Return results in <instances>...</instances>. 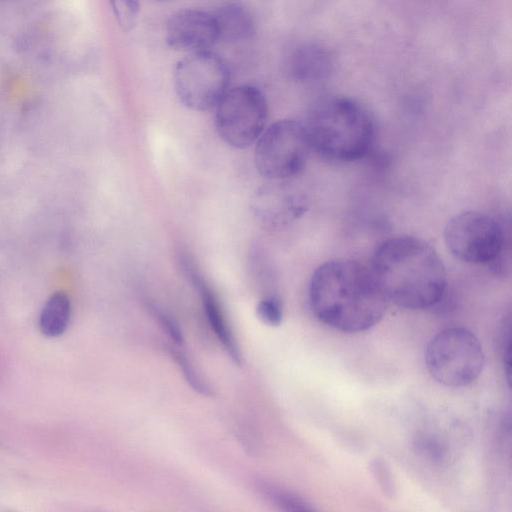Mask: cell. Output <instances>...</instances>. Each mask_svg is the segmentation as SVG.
<instances>
[{
	"label": "cell",
	"mask_w": 512,
	"mask_h": 512,
	"mask_svg": "<svg viewBox=\"0 0 512 512\" xmlns=\"http://www.w3.org/2000/svg\"><path fill=\"white\" fill-rule=\"evenodd\" d=\"M211 14L217 25L219 40L243 41L251 38L256 31L251 12L239 2L221 4Z\"/></svg>",
	"instance_id": "12"
},
{
	"label": "cell",
	"mask_w": 512,
	"mask_h": 512,
	"mask_svg": "<svg viewBox=\"0 0 512 512\" xmlns=\"http://www.w3.org/2000/svg\"><path fill=\"white\" fill-rule=\"evenodd\" d=\"M258 318L266 325L277 327L283 320V305L276 296L261 299L256 306Z\"/></svg>",
	"instance_id": "18"
},
{
	"label": "cell",
	"mask_w": 512,
	"mask_h": 512,
	"mask_svg": "<svg viewBox=\"0 0 512 512\" xmlns=\"http://www.w3.org/2000/svg\"><path fill=\"white\" fill-rule=\"evenodd\" d=\"M500 350L502 361L504 365V370L506 372V377L508 382H510V368H511V358H510V319L504 321L501 333H500Z\"/></svg>",
	"instance_id": "20"
},
{
	"label": "cell",
	"mask_w": 512,
	"mask_h": 512,
	"mask_svg": "<svg viewBox=\"0 0 512 512\" xmlns=\"http://www.w3.org/2000/svg\"><path fill=\"white\" fill-rule=\"evenodd\" d=\"M268 105L265 95L252 85L228 90L217 104L215 127L229 146L244 149L255 143L266 128Z\"/></svg>",
	"instance_id": "6"
},
{
	"label": "cell",
	"mask_w": 512,
	"mask_h": 512,
	"mask_svg": "<svg viewBox=\"0 0 512 512\" xmlns=\"http://www.w3.org/2000/svg\"><path fill=\"white\" fill-rule=\"evenodd\" d=\"M484 351L478 337L464 327L438 332L425 350L426 368L437 382L463 387L474 382L484 367Z\"/></svg>",
	"instance_id": "4"
},
{
	"label": "cell",
	"mask_w": 512,
	"mask_h": 512,
	"mask_svg": "<svg viewBox=\"0 0 512 512\" xmlns=\"http://www.w3.org/2000/svg\"><path fill=\"white\" fill-rule=\"evenodd\" d=\"M171 354L176 361L177 365L182 371V374L190 385V387L201 395L209 396L212 391L208 384L203 380L201 375L197 372L190 359L185 353L178 349H171Z\"/></svg>",
	"instance_id": "16"
},
{
	"label": "cell",
	"mask_w": 512,
	"mask_h": 512,
	"mask_svg": "<svg viewBox=\"0 0 512 512\" xmlns=\"http://www.w3.org/2000/svg\"><path fill=\"white\" fill-rule=\"evenodd\" d=\"M303 200L281 184L258 187L251 199V208L258 222L266 228L283 227L305 211Z\"/></svg>",
	"instance_id": "10"
},
{
	"label": "cell",
	"mask_w": 512,
	"mask_h": 512,
	"mask_svg": "<svg viewBox=\"0 0 512 512\" xmlns=\"http://www.w3.org/2000/svg\"><path fill=\"white\" fill-rule=\"evenodd\" d=\"M217 41L218 29L211 12L182 9L173 13L167 22L166 42L175 50L209 51Z\"/></svg>",
	"instance_id": "9"
},
{
	"label": "cell",
	"mask_w": 512,
	"mask_h": 512,
	"mask_svg": "<svg viewBox=\"0 0 512 512\" xmlns=\"http://www.w3.org/2000/svg\"><path fill=\"white\" fill-rule=\"evenodd\" d=\"M112 10L118 25L125 32L134 28L139 14V3L133 0L111 2Z\"/></svg>",
	"instance_id": "17"
},
{
	"label": "cell",
	"mask_w": 512,
	"mask_h": 512,
	"mask_svg": "<svg viewBox=\"0 0 512 512\" xmlns=\"http://www.w3.org/2000/svg\"><path fill=\"white\" fill-rule=\"evenodd\" d=\"M173 80L181 103L191 110L202 111L217 105L228 91L230 71L217 54L195 52L176 63Z\"/></svg>",
	"instance_id": "7"
},
{
	"label": "cell",
	"mask_w": 512,
	"mask_h": 512,
	"mask_svg": "<svg viewBox=\"0 0 512 512\" xmlns=\"http://www.w3.org/2000/svg\"><path fill=\"white\" fill-rule=\"evenodd\" d=\"M151 314L158 322L162 330L170 337V339L178 346L183 344L184 338L178 323L165 311L159 309L155 305L150 306Z\"/></svg>",
	"instance_id": "19"
},
{
	"label": "cell",
	"mask_w": 512,
	"mask_h": 512,
	"mask_svg": "<svg viewBox=\"0 0 512 512\" xmlns=\"http://www.w3.org/2000/svg\"><path fill=\"white\" fill-rule=\"evenodd\" d=\"M332 61L328 51L315 45L297 48L289 61V72L298 81H316L331 71Z\"/></svg>",
	"instance_id": "13"
},
{
	"label": "cell",
	"mask_w": 512,
	"mask_h": 512,
	"mask_svg": "<svg viewBox=\"0 0 512 512\" xmlns=\"http://www.w3.org/2000/svg\"><path fill=\"white\" fill-rule=\"evenodd\" d=\"M309 150L302 123L291 119L276 121L256 141V170L272 181L290 178L303 169Z\"/></svg>",
	"instance_id": "5"
},
{
	"label": "cell",
	"mask_w": 512,
	"mask_h": 512,
	"mask_svg": "<svg viewBox=\"0 0 512 512\" xmlns=\"http://www.w3.org/2000/svg\"><path fill=\"white\" fill-rule=\"evenodd\" d=\"M371 270L386 300L412 310L436 305L443 297L447 277L436 250L414 236H397L381 243Z\"/></svg>",
	"instance_id": "2"
},
{
	"label": "cell",
	"mask_w": 512,
	"mask_h": 512,
	"mask_svg": "<svg viewBox=\"0 0 512 512\" xmlns=\"http://www.w3.org/2000/svg\"><path fill=\"white\" fill-rule=\"evenodd\" d=\"M302 124L310 149L333 160L353 161L364 157L375 137L370 114L347 97L320 100Z\"/></svg>",
	"instance_id": "3"
},
{
	"label": "cell",
	"mask_w": 512,
	"mask_h": 512,
	"mask_svg": "<svg viewBox=\"0 0 512 512\" xmlns=\"http://www.w3.org/2000/svg\"><path fill=\"white\" fill-rule=\"evenodd\" d=\"M263 492L281 512H315L302 499L287 491L266 486L263 487Z\"/></svg>",
	"instance_id": "15"
},
{
	"label": "cell",
	"mask_w": 512,
	"mask_h": 512,
	"mask_svg": "<svg viewBox=\"0 0 512 512\" xmlns=\"http://www.w3.org/2000/svg\"><path fill=\"white\" fill-rule=\"evenodd\" d=\"M184 269L191 283L199 291L203 309L211 329L213 330L219 342H221L223 348L232 359V361L236 364H240L241 352L239 346L229 327V324L226 321L224 312L218 302L217 297L211 288L207 285L205 280L197 272L192 263H189L186 260Z\"/></svg>",
	"instance_id": "11"
},
{
	"label": "cell",
	"mask_w": 512,
	"mask_h": 512,
	"mask_svg": "<svg viewBox=\"0 0 512 512\" xmlns=\"http://www.w3.org/2000/svg\"><path fill=\"white\" fill-rule=\"evenodd\" d=\"M308 294L311 310L320 322L349 333L375 326L388 303L371 267L350 259H334L318 266Z\"/></svg>",
	"instance_id": "1"
},
{
	"label": "cell",
	"mask_w": 512,
	"mask_h": 512,
	"mask_svg": "<svg viewBox=\"0 0 512 512\" xmlns=\"http://www.w3.org/2000/svg\"><path fill=\"white\" fill-rule=\"evenodd\" d=\"M70 318L71 302L68 295L61 291L55 292L46 300L40 311V332L48 338L59 337L67 330Z\"/></svg>",
	"instance_id": "14"
},
{
	"label": "cell",
	"mask_w": 512,
	"mask_h": 512,
	"mask_svg": "<svg viewBox=\"0 0 512 512\" xmlns=\"http://www.w3.org/2000/svg\"><path fill=\"white\" fill-rule=\"evenodd\" d=\"M444 241L451 254L461 261L494 264L504 251L505 235L501 224L493 217L466 211L447 222Z\"/></svg>",
	"instance_id": "8"
}]
</instances>
